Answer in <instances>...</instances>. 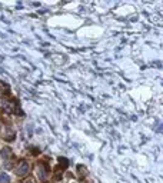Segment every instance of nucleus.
Wrapping results in <instances>:
<instances>
[{
  "mask_svg": "<svg viewBox=\"0 0 163 183\" xmlns=\"http://www.w3.org/2000/svg\"><path fill=\"white\" fill-rule=\"evenodd\" d=\"M30 170V167H29V163L27 162H22V163H19V166L16 167V175L17 176H26L27 173Z\"/></svg>",
  "mask_w": 163,
  "mask_h": 183,
  "instance_id": "obj_1",
  "label": "nucleus"
},
{
  "mask_svg": "<svg viewBox=\"0 0 163 183\" xmlns=\"http://www.w3.org/2000/svg\"><path fill=\"white\" fill-rule=\"evenodd\" d=\"M0 156L3 157V159H9V157L11 156V149L10 147H7V146H6V147H3V149H2V150H0Z\"/></svg>",
  "mask_w": 163,
  "mask_h": 183,
  "instance_id": "obj_2",
  "label": "nucleus"
},
{
  "mask_svg": "<svg viewBox=\"0 0 163 183\" xmlns=\"http://www.w3.org/2000/svg\"><path fill=\"white\" fill-rule=\"evenodd\" d=\"M47 175H49L47 167H44L43 165H40V166H39V178H40V179H46V178H47Z\"/></svg>",
  "mask_w": 163,
  "mask_h": 183,
  "instance_id": "obj_3",
  "label": "nucleus"
},
{
  "mask_svg": "<svg viewBox=\"0 0 163 183\" xmlns=\"http://www.w3.org/2000/svg\"><path fill=\"white\" fill-rule=\"evenodd\" d=\"M0 183H10V176L6 173H0Z\"/></svg>",
  "mask_w": 163,
  "mask_h": 183,
  "instance_id": "obj_4",
  "label": "nucleus"
},
{
  "mask_svg": "<svg viewBox=\"0 0 163 183\" xmlns=\"http://www.w3.org/2000/svg\"><path fill=\"white\" fill-rule=\"evenodd\" d=\"M59 163H60V167L62 169H66V167L69 166V160L66 157H59Z\"/></svg>",
  "mask_w": 163,
  "mask_h": 183,
  "instance_id": "obj_5",
  "label": "nucleus"
},
{
  "mask_svg": "<svg viewBox=\"0 0 163 183\" xmlns=\"http://www.w3.org/2000/svg\"><path fill=\"white\" fill-rule=\"evenodd\" d=\"M77 172H80V178H85V176H86V167L83 166V165H79V166H77Z\"/></svg>",
  "mask_w": 163,
  "mask_h": 183,
  "instance_id": "obj_6",
  "label": "nucleus"
},
{
  "mask_svg": "<svg viewBox=\"0 0 163 183\" xmlns=\"http://www.w3.org/2000/svg\"><path fill=\"white\" fill-rule=\"evenodd\" d=\"M24 183H34V182H33V179H27V180H24Z\"/></svg>",
  "mask_w": 163,
  "mask_h": 183,
  "instance_id": "obj_7",
  "label": "nucleus"
}]
</instances>
